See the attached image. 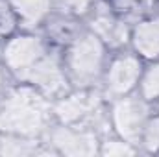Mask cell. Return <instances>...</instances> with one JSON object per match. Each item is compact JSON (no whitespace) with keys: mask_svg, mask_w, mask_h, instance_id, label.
<instances>
[{"mask_svg":"<svg viewBox=\"0 0 159 157\" xmlns=\"http://www.w3.org/2000/svg\"><path fill=\"white\" fill-rule=\"evenodd\" d=\"M46 124V104L30 89L15 91L0 105V129L35 135Z\"/></svg>","mask_w":159,"mask_h":157,"instance_id":"6da1fadb","label":"cell"},{"mask_svg":"<svg viewBox=\"0 0 159 157\" xmlns=\"http://www.w3.org/2000/svg\"><path fill=\"white\" fill-rule=\"evenodd\" d=\"M102 44L94 35L80 37L70 48L69 67L78 83H89L98 76L102 65Z\"/></svg>","mask_w":159,"mask_h":157,"instance_id":"7a4b0ae2","label":"cell"},{"mask_svg":"<svg viewBox=\"0 0 159 157\" xmlns=\"http://www.w3.org/2000/svg\"><path fill=\"white\" fill-rule=\"evenodd\" d=\"M146 118V105L133 98H124L113 107L115 128L126 141H137Z\"/></svg>","mask_w":159,"mask_h":157,"instance_id":"3957f363","label":"cell"},{"mask_svg":"<svg viewBox=\"0 0 159 157\" xmlns=\"http://www.w3.org/2000/svg\"><path fill=\"white\" fill-rule=\"evenodd\" d=\"M52 144L67 155L96 154V135L89 131H72L69 128H57L52 131Z\"/></svg>","mask_w":159,"mask_h":157,"instance_id":"277c9868","label":"cell"},{"mask_svg":"<svg viewBox=\"0 0 159 157\" xmlns=\"http://www.w3.org/2000/svg\"><path fill=\"white\" fill-rule=\"evenodd\" d=\"M43 56V44L37 37H17L4 50V59L13 70H26Z\"/></svg>","mask_w":159,"mask_h":157,"instance_id":"5b68a950","label":"cell"},{"mask_svg":"<svg viewBox=\"0 0 159 157\" xmlns=\"http://www.w3.org/2000/svg\"><path fill=\"white\" fill-rule=\"evenodd\" d=\"M139 72H141V65H139V61L135 57H131V56L119 57L109 69L107 91L113 92V94L128 92L135 85V81L139 78Z\"/></svg>","mask_w":159,"mask_h":157,"instance_id":"8992f818","label":"cell"},{"mask_svg":"<svg viewBox=\"0 0 159 157\" xmlns=\"http://www.w3.org/2000/svg\"><path fill=\"white\" fill-rule=\"evenodd\" d=\"M28 72H24L22 76L30 79L32 83L39 85L43 91H46L48 94H56L65 87V78L57 67V63L54 59H43L35 61L30 69H26Z\"/></svg>","mask_w":159,"mask_h":157,"instance_id":"52a82bcc","label":"cell"},{"mask_svg":"<svg viewBox=\"0 0 159 157\" xmlns=\"http://www.w3.org/2000/svg\"><path fill=\"white\" fill-rule=\"evenodd\" d=\"M96 105V96L93 94H74L69 96L56 105V115L63 122H76L89 115Z\"/></svg>","mask_w":159,"mask_h":157,"instance_id":"ba28073f","label":"cell"},{"mask_svg":"<svg viewBox=\"0 0 159 157\" xmlns=\"http://www.w3.org/2000/svg\"><path fill=\"white\" fill-rule=\"evenodd\" d=\"M135 48L144 54L146 57H157L159 56V19L143 22L137 26L133 35Z\"/></svg>","mask_w":159,"mask_h":157,"instance_id":"9c48e42d","label":"cell"},{"mask_svg":"<svg viewBox=\"0 0 159 157\" xmlns=\"http://www.w3.org/2000/svg\"><path fill=\"white\" fill-rule=\"evenodd\" d=\"M93 30L96 32V35H100L102 39H106L109 44H115L119 46L122 43H126V37H128V32H126V26L111 19L109 15H96L91 22Z\"/></svg>","mask_w":159,"mask_h":157,"instance_id":"30bf717a","label":"cell"},{"mask_svg":"<svg viewBox=\"0 0 159 157\" xmlns=\"http://www.w3.org/2000/svg\"><path fill=\"white\" fill-rule=\"evenodd\" d=\"M28 26L37 24L50 9V0H11Z\"/></svg>","mask_w":159,"mask_h":157,"instance_id":"8fae6325","label":"cell"},{"mask_svg":"<svg viewBox=\"0 0 159 157\" xmlns=\"http://www.w3.org/2000/svg\"><path fill=\"white\" fill-rule=\"evenodd\" d=\"M35 150L37 148L32 141L0 137V155H28V154H34Z\"/></svg>","mask_w":159,"mask_h":157,"instance_id":"7c38bea8","label":"cell"},{"mask_svg":"<svg viewBox=\"0 0 159 157\" xmlns=\"http://www.w3.org/2000/svg\"><path fill=\"white\" fill-rule=\"evenodd\" d=\"M143 92L146 98H157L159 96V65L152 67L143 79Z\"/></svg>","mask_w":159,"mask_h":157,"instance_id":"4fadbf2b","label":"cell"},{"mask_svg":"<svg viewBox=\"0 0 159 157\" xmlns=\"http://www.w3.org/2000/svg\"><path fill=\"white\" fill-rule=\"evenodd\" d=\"M144 146L148 150H157L159 148V118L148 124L146 133H144Z\"/></svg>","mask_w":159,"mask_h":157,"instance_id":"5bb4252c","label":"cell"},{"mask_svg":"<svg viewBox=\"0 0 159 157\" xmlns=\"http://www.w3.org/2000/svg\"><path fill=\"white\" fill-rule=\"evenodd\" d=\"M106 155H129L133 154V148H129L126 142H119V141H107L104 142V150Z\"/></svg>","mask_w":159,"mask_h":157,"instance_id":"9a60e30c","label":"cell"},{"mask_svg":"<svg viewBox=\"0 0 159 157\" xmlns=\"http://www.w3.org/2000/svg\"><path fill=\"white\" fill-rule=\"evenodd\" d=\"M13 30V17L4 2H0V35H6Z\"/></svg>","mask_w":159,"mask_h":157,"instance_id":"2e32d148","label":"cell"},{"mask_svg":"<svg viewBox=\"0 0 159 157\" xmlns=\"http://www.w3.org/2000/svg\"><path fill=\"white\" fill-rule=\"evenodd\" d=\"M59 4V7L67 9V11H74V13H83L93 0H56Z\"/></svg>","mask_w":159,"mask_h":157,"instance_id":"e0dca14e","label":"cell"},{"mask_svg":"<svg viewBox=\"0 0 159 157\" xmlns=\"http://www.w3.org/2000/svg\"><path fill=\"white\" fill-rule=\"evenodd\" d=\"M0 85H2V74H0Z\"/></svg>","mask_w":159,"mask_h":157,"instance_id":"ac0fdd59","label":"cell"}]
</instances>
